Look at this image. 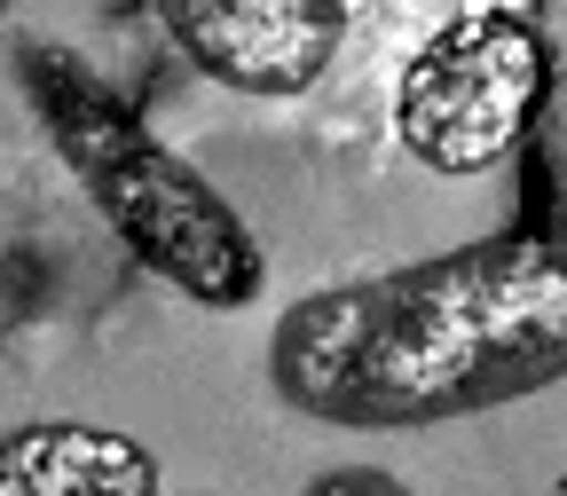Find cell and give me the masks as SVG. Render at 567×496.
Returning <instances> with one entry per match:
<instances>
[{
  "mask_svg": "<svg viewBox=\"0 0 567 496\" xmlns=\"http://www.w3.org/2000/svg\"><path fill=\"white\" fill-rule=\"evenodd\" d=\"M300 496H417L402 473H386V465H323Z\"/></svg>",
  "mask_w": 567,
  "mask_h": 496,
  "instance_id": "6",
  "label": "cell"
},
{
  "mask_svg": "<svg viewBox=\"0 0 567 496\" xmlns=\"http://www.w3.org/2000/svg\"><path fill=\"white\" fill-rule=\"evenodd\" d=\"M551 103V40L513 9L450 17L394 80V142L434 182H481L536 134Z\"/></svg>",
  "mask_w": 567,
  "mask_h": 496,
  "instance_id": "3",
  "label": "cell"
},
{
  "mask_svg": "<svg viewBox=\"0 0 567 496\" xmlns=\"http://www.w3.org/2000/svg\"><path fill=\"white\" fill-rule=\"evenodd\" d=\"M9 9H17V0H0V17H9Z\"/></svg>",
  "mask_w": 567,
  "mask_h": 496,
  "instance_id": "7",
  "label": "cell"
},
{
  "mask_svg": "<svg viewBox=\"0 0 567 496\" xmlns=\"http://www.w3.org/2000/svg\"><path fill=\"white\" fill-rule=\"evenodd\" d=\"M567 379V213L300 292L268 331L284 410L339 434H425Z\"/></svg>",
  "mask_w": 567,
  "mask_h": 496,
  "instance_id": "1",
  "label": "cell"
},
{
  "mask_svg": "<svg viewBox=\"0 0 567 496\" xmlns=\"http://www.w3.org/2000/svg\"><path fill=\"white\" fill-rule=\"evenodd\" d=\"M166 48L197 80L292 103L347 48V0H151Z\"/></svg>",
  "mask_w": 567,
  "mask_h": 496,
  "instance_id": "4",
  "label": "cell"
},
{
  "mask_svg": "<svg viewBox=\"0 0 567 496\" xmlns=\"http://www.w3.org/2000/svg\"><path fill=\"white\" fill-rule=\"evenodd\" d=\"M17 80L32 95L40 134L111 221V237L134 252V268H151L166 292H182L205 316H245L268 292V252L245 229V213L174 142H158L151 118L111 80H95L63 40H24Z\"/></svg>",
  "mask_w": 567,
  "mask_h": 496,
  "instance_id": "2",
  "label": "cell"
},
{
  "mask_svg": "<svg viewBox=\"0 0 567 496\" xmlns=\"http://www.w3.org/2000/svg\"><path fill=\"white\" fill-rule=\"evenodd\" d=\"M0 496H166L158 450L95 417L0 425Z\"/></svg>",
  "mask_w": 567,
  "mask_h": 496,
  "instance_id": "5",
  "label": "cell"
}]
</instances>
